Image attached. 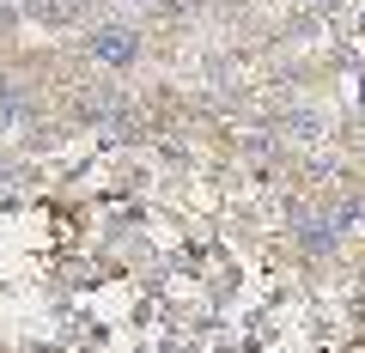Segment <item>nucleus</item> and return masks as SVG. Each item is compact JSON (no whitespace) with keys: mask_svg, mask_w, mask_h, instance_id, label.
<instances>
[{"mask_svg":"<svg viewBox=\"0 0 365 353\" xmlns=\"http://www.w3.org/2000/svg\"><path fill=\"white\" fill-rule=\"evenodd\" d=\"M91 49L104 55V61H128V55H134V37H128V31H122V37H116V31H104V37H91Z\"/></svg>","mask_w":365,"mask_h":353,"instance_id":"f257e3e1","label":"nucleus"}]
</instances>
